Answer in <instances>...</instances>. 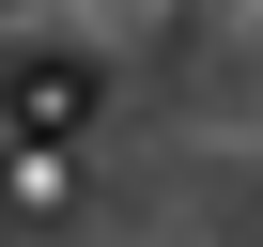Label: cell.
I'll use <instances>...</instances> for the list:
<instances>
[{
  "label": "cell",
  "instance_id": "cell-1",
  "mask_svg": "<svg viewBox=\"0 0 263 247\" xmlns=\"http://www.w3.org/2000/svg\"><path fill=\"white\" fill-rule=\"evenodd\" d=\"M78 201V155H16V170H0V216H62Z\"/></svg>",
  "mask_w": 263,
  "mask_h": 247
}]
</instances>
